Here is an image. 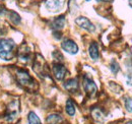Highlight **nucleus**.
I'll use <instances>...</instances> for the list:
<instances>
[{"instance_id": "15", "label": "nucleus", "mask_w": 132, "mask_h": 124, "mask_svg": "<svg viewBox=\"0 0 132 124\" xmlns=\"http://www.w3.org/2000/svg\"><path fill=\"white\" fill-rule=\"evenodd\" d=\"M9 18L14 25H18L20 22V16L15 11H9Z\"/></svg>"}, {"instance_id": "10", "label": "nucleus", "mask_w": 132, "mask_h": 124, "mask_svg": "<svg viewBox=\"0 0 132 124\" xmlns=\"http://www.w3.org/2000/svg\"><path fill=\"white\" fill-rule=\"evenodd\" d=\"M65 25V17L64 16H60L58 17H56L53 22H52V28L55 30V31H59L61 30Z\"/></svg>"}, {"instance_id": "11", "label": "nucleus", "mask_w": 132, "mask_h": 124, "mask_svg": "<svg viewBox=\"0 0 132 124\" xmlns=\"http://www.w3.org/2000/svg\"><path fill=\"white\" fill-rule=\"evenodd\" d=\"M88 53L89 56L93 60H98L99 59V48H98V44L93 42L90 44V46L88 48Z\"/></svg>"}, {"instance_id": "17", "label": "nucleus", "mask_w": 132, "mask_h": 124, "mask_svg": "<svg viewBox=\"0 0 132 124\" xmlns=\"http://www.w3.org/2000/svg\"><path fill=\"white\" fill-rule=\"evenodd\" d=\"M94 117L96 118V120H101V119H103V117H102V113H101V111L99 110H96V111H94Z\"/></svg>"}, {"instance_id": "8", "label": "nucleus", "mask_w": 132, "mask_h": 124, "mask_svg": "<svg viewBox=\"0 0 132 124\" xmlns=\"http://www.w3.org/2000/svg\"><path fill=\"white\" fill-rule=\"evenodd\" d=\"M34 70L40 74V75H45V71H46V64L44 59L41 56H37V59L35 60V64H34Z\"/></svg>"}, {"instance_id": "13", "label": "nucleus", "mask_w": 132, "mask_h": 124, "mask_svg": "<svg viewBox=\"0 0 132 124\" xmlns=\"http://www.w3.org/2000/svg\"><path fill=\"white\" fill-rule=\"evenodd\" d=\"M66 112L69 116H74L75 114V106L71 100H67L66 102Z\"/></svg>"}, {"instance_id": "1", "label": "nucleus", "mask_w": 132, "mask_h": 124, "mask_svg": "<svg viewBox=\"0 0 132 124\" xmlns=\"http://www.w3.org/2000/svg\"><path fill=\"white\" fill-rule=\"evenodd\" d=\"M15 44L9 39H0V58L3 60H11Z\"/></svg>"}, {"instance_id": "22", "label": "nucleus", "mask_w": 132, "mask_h": 124, "mask_svg": "<svg viewBox=\"0 0 132 124\" xmlns=\"http://www.w3.org/2000/svg\"><path fill=\"white\" fill-rule=\"evenodd\" d=\"M129 124H132V122H131V123H129Z\"/></svg>"}, {"instance_id": "19", "label": "nucleus", "mask_w": 132, "mask_h": 124, "mask_svg": "<svg viewBox=\"0 0 132 124\" xmlns=\"http://www.w3.org/2000/svg\"><path fill=\"white\" fill-rule=\"evenodd\" d=\"M98 2H112L113 0H97Z\"/></svg>"}, {"instance_id": "7", "label": "nucleus", "mask_w": 132, "mask_h": 124, "mask_svg": "<svg viewBox=\"0 0 132 124\" xmlns=\"http://www.w3.org/2000/svg\"><path fill=\"white\" fill-rule=\"evenodd\" d=\"M67 72L65 66L61 63H55L53 65V73L54 76L57 78L58 80H62L63 78H65V74Z\"/></svg>"}, {"instance_id": "14", "label": "nucleus", "mask_w": 132, "mask_h": 124, "mask_svg": "<svg viewBox=\"0 0 132 124\" xmlns=\"http://www.w3.org/2000/svg\"><path fill=\"white\" fill-rule=\"evenodd\" d=\"M28 120H29V124H42L40 118L37 116V114L35 112H30L29 113Z\"/></svg>"}, {"instance_id": "12", "label": "nucleus", "mask_w": 132, "mask_h": 124, "mask_svg": "<svg viewBox=\"0 0 132 124\" xmlns=\"http://www.w3.org/2000/svg\"><path fill=\"white\" fill-rule=\"evenodd\" d=\"M61 121H62V117L58 114H52L47 118L48 124H60Z\"/></svg>"}, {"instance_id": "21", "label": "nucleus", "mask_w": 132, "mask_h": 124, "mask_svg": "<svg viewBox=\"0 0 132 124\" xmlns=\"http://www.w3.org/2000/svg\"><path fill=\"white\" fill-rule=\"evenodd\" d=\"M86 1H89V0H86Z\"/></svg>"}, {"instance_id": "4", "label": "nucleus", "mask_w": 132, "mask_h": 124, "mask_svg": "<svg viewBox=\"0 0 132 124\" xmlns=\"http://www.w3.org/2000/svg\"><path fill=\"white\" fill-rule=\"evenodd\" d=\"M61 47H62V49L64 51H66L69 54H72V55H74V54H76L78 52V46L76 45V43L74 41H72L70 39L64 40L62 42V44H61Z\"/></svg>"}, {"instance_id": "6", "label": "nucleus", "mask_w": 132, "mask_h": 124, "mask_svg": "<svg viewBox=\"0 0 132 124\" xmlns=\"http://www.w3.org/2000/svg\"><path fill=\"white\" fill-rule=\"evenodd\" d=\"M65 0H46V7L47 9L53 12H57L64 6Z\"/></svg>"}, {"instance_id": "16", "label": "nucleus", "mask_w": 132, "mask_h": 124, "mask_svg": "<svg viewBox=\"0 0 132 124\" xmlns=\"http://www.w3.org/2000/svg\"><path fill=\"white\" fill-rule=\"evenodd\" d=\"M111 70L114 72V73H117L118 70H119V64L116 61H112L111 63Z\"/></svg>"}, {"instance_id": "3", "label": "nucleus", "mask_w": 132, "mask_h": 124, "mask_svg": "<svg viewBox=\"0 0 132 124\" xmlns=\"http://www.w3.org/2000/svg\"><path fill=\"white\" fill-rule=\"evenodd\" d=\"M83 89H84L85 93L89 97L95 96L97 94V91H98V88H97L95 81L88 76H84V78H83Z\"/></svg>"}, {"instance_id": "5", "label": "nucleus", "mask_w": 132, "mask_h": 124, "mask_svg": "<svg viewBox=\"0 0 132 124\" xmlns=\"http://www.w3.org/2000/svg\"><path fill=\"white\" fill-rule=\"evenodd\" d=\"M75 22H76V25L79 26L80 28H82V29L86 30V31L90 32V33L95 32V30H96L95 26H94V25L90 22V20H89L88 18H86V17L79 16V17H77V18L75 19Z\"/></svg>"}, {"instance_id": "20", "label": "nucleus", "mask_w": 132, "mask_h": 124, "mask_svg": "<svg viewBox=\"0 0 132 124\" xmlns=\"http://www.w3.org/2000/svg\"><path fill=\"white\" fill-rule=\"evenodd\" d=\"M128 1H129V5L132 7V0H128Z\"/></svg>"}, {"instance_id": "2", "label": "nucleus", "mask_w": 132, "mask_h": 124, "mask_svg": "<svg viewBox=\"0 0 132 124\" xmlns=\"http://www.w3.org/2000/svg\"><path fill=\"white\" fill-rule=\"evenodd\" d=\"M16 78L18 83L27 90H33L36 87V81L30 75V73L24 69H19L16 72Z\"/></svg>"}, {"instance_id": "18", "label": "nucleus", "mask_w": 132, "mask_h": 124, "mask_svg": "<svg viewBox=\"0 0 132 124\" xmlns=\"http://www.w3.org/2000/svg\"><path fill=\"white\" fill-rule=\"evenodd\" d=\"M126 109L128 110V112H132V100L131 99H127V100H126Z\"/></svg>"}, {"instance_id": "9", "label": "nucleus", "mask_w": 132, "mask_h": 124, "mask_svg": "<svg viewBox=\"0 0 132 124\" xmlns=\"http://www.w3.org/2000/svg\"><path fill=\"white\" fill-rule=\"evenodd\" d=\"M64 88L70 93H75L78 90V82L75 78H70L64 83Z\"/></svg>"}]
</instances>
